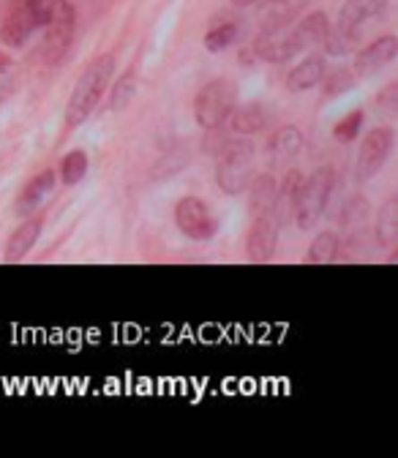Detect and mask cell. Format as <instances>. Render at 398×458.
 Listing matches in <instances>:
<instances>
[{"label": "cell", "instance_id": "6da1fadb", "mask_svg": "<svg viewBox=\"0 0 398 458\" xmlns=\"http://www.w3.org/2000/svg\"><path fill=\"white\" fill-rule=\"evenodd\" d=\"M69 9V0H12L0 25V38L14 49H22L36 33H47Z\"/></svg>", "mask_w": 398, "mask_h": 458}, {"label": "cell", "instance_id": "7a4b0ae2", "mask_svg": "<svg viewBox=\"0 0 398 458\" xmlns=\"http://www.w3.org/2000/svg\"><path fill=\"white\" fill-rule=\"evenodd\" d=\"M112 77H115V55H101L85 66V72L80 74V80L69 96V104H66V126L69 129H77L90 118L93 109L101 104Z\"/></svg>", "mask_w": 398, "mask_h": 458}, {"label": "cell", "instance_id": "3957f363", "mask_svg": "<svg viewBox=\"0 0 398 458\" xmlns=\"http://www.w3.org/2000/svg\"><path fill=\"white\" fill-rule=\"evenodd\" d=\"M385 9H387V0H347V4L341 6L335 28H330L325 49L333 55L352 52L360 44L366 25L379 20Z\"/></svg>", "mask_w": 398, "mask_h": 458}, {"label": "cell", "instance_id": "277c9868", "mask_svg": "<svg viewBox=\"0 0 398 458\" xmlns=\"http://www.w3.org/2000/svg\"><path fill=\"white\" fill-rule=\"evenodd\" d=\"M251 161H254V145L246 137L230 140L221 145L218 161H216V183L224 194L238 197L246 191L251 181Z\"/></svg>", "mask_w": 398, "mask_h": 458}, {"label": "cell", "instance_id": "5b68a950", "mask_svg": "<svg viewBox=\"0 0 398 458\" xmlns=\"http://www.w3.org/2000/svg\"><path fill=\"white\" fill-rule=\"evenodd\" d=\"M333 186H335L333 166H319V169L311 172L309 178H303L298 199H295V210H292L298 229L309 233L311 226H317V221L325 216V208H327V199L333 194Z\"/></svg>", "mask_w": 398, "mask_h": 458}, {"label": "cell", "instance_id": "8992f818", "mask_svg": "<svg viewBox=\"0 0 398 458\" xmlns=\"http://www.w3.org/2000/svg\"><path fill=\"white\" fill-rule=\"evenodd\" d=\"M238 106V85L233 80H210L194 98V121L216 131L226 123L230 112Z\"/></svg>", "mask_w": 398, "mask_h": 458}, {"label": "cell", "instance_id": "52a82bcc", "mask_svg": "<svg viewBox=\"0 0 398 458\" xmlns=\"http://www.w3.org/2000/svg\"><path fill=\"white\" fill-rule=\"evenodd\" d=\"M175 224H178V229L186 238L199 241V243L216 238V233H218V218L213 216L210 205L205 199L194 197V194L178 199V205H175Z\"/></svg>", "mask_w": 398, "mask_h": 458}, {"label": "cell", "instance_id": "ba28073f", "mask_svg": "<svg viewBox=\"0 0 398 458\" xmlns=\"http://www.w3.org/2000/svg\"><path fill=\"white\" fill-rule=\"evenodd\" d=\"M393 142H395V134L390 126H377L363 137L360 150H358V164H355V175L360 183L379 175L393 153Z\"/></svg>", "mask_w": 398, "mask_h": 458}, {"label": "cell", "instance_id": "9c48e42d", "mask_svg": "<svg viewBox=\"0 0 398 458\" xmlns=\"http://www.w3.org/2000/svg\"><path fill=\"white\" fill-rule=\"evenodd\" d=\"M278 229H281V224L275 221L273 210L251 218L249 241H246V251H249L251 262H270L273 259L275 246H278Z\"/></svg>", "mask_w": 398, "mask_h": 458}, {"label": "cell", "instance_id": "30bf717a", "mask_svg": "<svg viewBox=\"0 0 398 458\" xmlns=\"http://www.w3.org/2000/svg\"><path fill=\"white\" fill-rule=\"evenodd\" d=\"M395 55H398V38L395 36H379L377 41H371L368 47H363L358 52L352 74L358 80H368V77L379 74L385 66H390Z\"/></svg>", "mask_w": 398, "mask_h": 458}, {"label": "cell", "instance_id": "8fae6325", "mask_svg": "<svg viewBox=\"0 0 398 458\" xmlns=\"http://www.w3.org/2000/svg\"><path fill=\"white\" fill-rule=\"evenodd\" d=\"M327 36H330V20L325 12H311L303 20H298L292 28H287V38H290L295 57L311 47H325Z\"/></svg>", "mask_w": 398, "mask_h": 458}, {"label": "cell", "instance_id": "7c38bea8", "mask_svg": "<svg viewBox=\"0 0 398 458\" xmlns=\"http://www.w3.org/2000/svg\"><path fill=\"white\" fill-rule=\"evenodd\" d=\"M303 9L306 0H265V6L259 9V33L287 30Z\"/></svg>", "mask_w": 398, "mask_h": 458}, {"label": "cell", "instance_id": "4fadbf2b", "mask_svg": "<svg viewBox=\"0 0 398 458\" xmlns=\"http://www.w3.org/2000/svg\"><path fill=\"white\" fill-rule=\"evenodd\" d=\"M55 181H58V175H55V169H41L38 175H33L28 183H25V189L20 191V197H17V205H14V210H17V216H33L47 199H49V194H52V189H55Z\"/></svg>", "mask_w": 398, "mask_h": 458}, {"label": "cell", "instance_id": "5bb4252c", "mask_svg": "<svg viewBox=\"0 0 398 458\" xmlns=\"http://www.w3.org/2000/svg\"><path fill=\"white\" fill-rule=\"evenodd\" d=\"M41 226H44V218H38V216H25V221L14 229L12 233V238H9V243H6V262H20V259H25L30 251H33V246L38 243V238H41Z\"/></svg>", "mask_w": 398, "mask_h": 458}, {"label": "cell", "instance_id": "9a60e30c", "mask_svg": "<svg viewBox=\"0 0 398 458\" xmlns=\"http://www.w3.org/2000/svg\"><path fill=\"white\" fill-rule=\"evenodd\" d=\"M303 172L301 169H287L284 172V178L278 183V191H275V202H273V216L278 224H287L292 210H295V199H298V191H301V183H303Z\"/></svg>", "mask_w": 398, "mask_h": 458}, {"label": "cell", "instance_id": "2e32d148", "mask_svg": "<svg viewBox=\"0 0 398 458\" xmlns=\"http://www.w3.org/2000/svg\"><path fill=\"white\" fill-rule=\"evenodd\" d=\"M301 150H303V134H301L298 126H281L267 140V153L273 156L275 164L295 161Z\"/></svg>", "mask_w": 398, "mask_h": 458}, {"label": "cell", "instance_id": "e0dca14e", "mask_svg": "<svg viewBox=\"0 0 398 458\" xmlns=\"http://www.w3.org/2000/svg\"><path fill=\"white\" fill-rule=\"evenodd\" d=\"M327 66H325V57L322 55H311L303 57V61L287 74V90L290 93H306L311 88H317L325 77Z\"/></svg>", "mask_w": 398, "mask_h": 458}, {"label": "cell", "instance_id": "ac0fdd59", "mask_svg": "<svg viewBox=\"0 0 398 458\" xmlns=\"http://www.w3.org/2000/svg\"><path fill=\"white\" fill-rule=\"evenodd\" d=\"M226 121H230V129H233L235 137H251V134H259L267 126V109L262 104L251 101V104L235 106Z\"/></svg>", "mask_w": 398, "mask_h": 458}, {"label": "cell", "instance_id": "d6986e66", "mask_svg": "<svg viewBox=\"0 0 398 458\" xmlns=\"http://www.w3.org/2000/svg\"><path fill=\"white\" fill-rule=\"evenodd\" d=\"M246 191H249V210H251V216H259V213L273 210L278 181L273 175H267V172H259V175H254L249 181Z\"/></svg>", "mask_w": 398, "mask_h": 458}, {"label": "cell", "instance_id": "ffe728a7", "mask_svg": "<svg viewBox=\"0 0 398 458\" xmlns=\"http://www.w3.org/2000/svg\"><path fill=\"white\" fill-rule=\"evenodd\" d=\"M338 259V233L327 229V233H319L306 254V265H330Z\"/></svg>", "mask_w": 398, "mask_h": 458}, {"label": "cell", "instance_id": "44dd1931", "mask_svg": "<svg viewBox=\"0 0 398 458\" xmlns=\"http://www.w3.org/2000/svg\"><path fill=\"white\" fill-rule=\"evenodd\" d=\"M377 241L382 246H395L398 241V199H387L377 213Z\"/></svg>", "mask_w": 398, "mask_h": 458}, {"label": "cell", "instance_id": "7402d4cb", "mask_svg": "<svg viewBox=\"0 0 398 458\" xmlns=\"http://www.w3.org/2000/svg\"><path fill=\"white\" fill-rule=\"evenodd\" d=\"M88 153L85 150H72L61 161V181L64 186H77L88 175Z\"/></svg>", "mask_w": 398, "mask_h": 458}, {"label": "cell", "instance_id": "603a6c76", "mask_svg": "<svg viewBox=\"0 0 398 458\" xmlns=\"http://www.w3.org/2000/svg\"><path fill=\"white\" fill-rule=\"evenodd\" d=\"M134 96H137V77L134 72H126L121 80H115V88H112V96H109V109L112 112L126 109Z\"/></svg>", "mask_w": 398, "mask_h": 458}, {"label": "cell", "instance_id": "cb8c5ba5", "mask_svg": "<svg viewBox=\"0 0 398 458\" xmlns=\"http://www.w3.org/2000/svg\"><path fill=\"white\" fill-rule=\"evenodd\" d=\"M363 121H366L363 109H355V112L344 114V118H341V121L333 126V137H335L338 142H344V145L355 142L358 134H360V129H363Z\"/></svg>", "mask_w": 398, "mask_h": 458}, {"label": "cell", "instance_id": "d4e9b609", "mask_svg": "<svg viewBox=\"0 0 398 458\" xmlns=\"http://www.w3.org/2000/svg\"><path fill=\"white\" fill-rule=\"evenodd\" d=\"M238 38V25L235 22H221L205 36V49L207 52H224L226 47H233Z\"/></svg>", "mask_w": 398, "mask_h": 458}, {"label": "cell", "instance_id": "484cf974", "mask_svg": "<svg viewBox=\"0 0 398 458\" xmlns=\"http://www.w3.org/2000/svg\"><path fill=\"white\" fill-rule=\"evenodd\" d=\"M322 82H325V96H338V93L355 88L358 77L352 74V69H338L330 77H322Z\"/></svg>", "mask_w": 398, "mask_h": 458}, {"label": "cell", "instance_id": "4316f807", "mask_svg": "<svg viewBox=\"0 0 398 458\" xmlns=\"http://www.w3.org/2000/svg\"><path fill=\"white\" fill-rule=\"evenodd\" d=\"M366 216H368V202H366L363 197H355V199H350V205L344 208V226L355 233V229L366 221Z\"/></svg>", "mask_w": 398, "mask_h": 458}, {"label": "cell", "instance_id": "83f0119b", "mask_svg": "<svg viewBox=\"0 0 398 458\" xmlns=\"http://www.w3.org/2000/svg\"><path fill=\"white\" fill-rule=\"evenodd\" d=\"M377 109H382L385 114H395L398 112V85L390 82L387 88L379 90L377 96Z\"/></svg>", "mask_w": 398, "mask_h": 458}, {"label": "cell", "instance_id": "f1b7e54d", "mask_svg": "<svg viewBox=\"0 0 398 458\" xmlns=\"http://www.w3.org/2000/svg\"><path fill=\"white\" fill-rule=\"evenodd\" d=\"M12 90H14V66L0 57V106L6 104V98L12 96Z\"/></svg>", "mask_w": 398, "mask_h": 458}, {"label": "cell", "instance_id": "f546056e", "mask_svg": "<svg viewBox=\"0 0 398 458\" xmlns=\"http://www.w3.org/2000/svg\"><path fill=\"white\" fill-rule=\"evenodd\" d=\"M235 6H241V9H246V6H254V4H259V0H233Z\"/></svg>", "mask_w": 398, "mask_h": 458}]
</instances>
